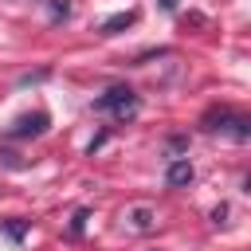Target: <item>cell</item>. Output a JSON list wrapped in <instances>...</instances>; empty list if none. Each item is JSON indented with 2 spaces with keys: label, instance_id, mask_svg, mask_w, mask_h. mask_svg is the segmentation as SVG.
Returning a JSON list of instances; mask_svg holds the SVG:
<instances>
[{
  "label": "cell",
  "instance_id": "cell-2",
  "mask_svg": "<svg viewBox=\"0 0 251 251\" xmlns=\"http://www.w3.org/2000/svg\"><path fill=\"white\" fill-rule=\"evenodd\" d=\"M47 129V114L39 110V114H24V118H16V126L8 129V137H39Z\"/></svg>",
  "mask_w": 251,
  "mask_h": 251
},
{
  "label": "cell",
  "instance_id": "cell-8",
  "mask_svg": "<svg viewBox=\"0 0 251 251\" xmlns=\"http://www.w3.org/2000/svg\"><path fill=\"white\" fill-rule=\"evenodd\" d=\"M161 8H165V12H173V8H176V0H161Z\"/></svg>",
  "mask_w": 251,
  "mask_h": 251
},
{
  "label": "cell",
  "instance_id": "cell-5",
  "mask_svg": "<svg viewBox=\"0 0 251 251\" xmlns=\"http://www.w3.org/2000/svg\"><path fill=\"white\" fill-rule=\"evenodd\" d=\"M129 224L137 231H149L153 227V208H129Z\"/></svg>",
  "mask_w": 251,
  "mask_h": 251
},
{
  "label": "cell",
  "instance_id": "cell-7",
  "mask_svg": "<svg viewBox=\"0 0 251 251\" xmlns=\"http://www.w3.org/2000/svg\"><path fill=\"white\" fill-rule=\"evenodd\" d=\"M82 224H86V212H78V216H75V220H71V231H75V235H78V231H82Z\"/></svg>",
  "mask_w": 251,
  "mask_h": 251
},
{
  "label": "cell",
  "instance_id": "cell-3",
  "mask_svg": "<svg viewBox=\"0 0 251 251\" xmlns=\"http://www.w3.org/2000/svg\"><path fill=\"white\" fill-rule=\"evenodd\" d=\"M192 176H196V173H192V165H188L184 157L169 161V169H165V184H169V188H184V184H188Z\"/></svg>",
  "mask_w": 251,
  "mask_h": 251
},
{
  "label": "cell",
  "instance_id": "cell-6",
  "mask_svg": "<svg viewBox=\"0 0 251 251\" xmlns=\"http://www.w3.org/2000/svg\"><path fill=\"white\" fill-rule=\"evenodd\" d=\"M71 16V0H51V20H63Z\"/></svg>",
  "mask_w": 251,
  "mask_h": 251
},
{
  "label": "cell",
  "instance_id": "cell-1",
  "mask_svg": "<svg viewBox=\"0 0 251 251\" xmlns=\"http://www.w3.org/2000/svg\"><path fill=\"white\" fill-rule=\"evenodd\" d=\"M98 110H110L114 118H133L137 114V94L129 90V86H114V90H106L102 98H98Z\"/></svg>",
  "mask_w": 251,
  "mask_h": 251
},
{
  "label": "cell",
  "instance_id": "cell-4",
  "mask_svg": "<svg viewBox=\"0 0 251 251\" xmlns=\"http://www.w3.org/2000/svg\"><path fill=\"white\" fill-rule=\"evenodd\" d=\"M137 16L133 12H118V16H110V20H102V35H118L122 27H129Z\"/></svg>",
  "mask_w": 251,
  "mask_h": 251
}]
</instances>
